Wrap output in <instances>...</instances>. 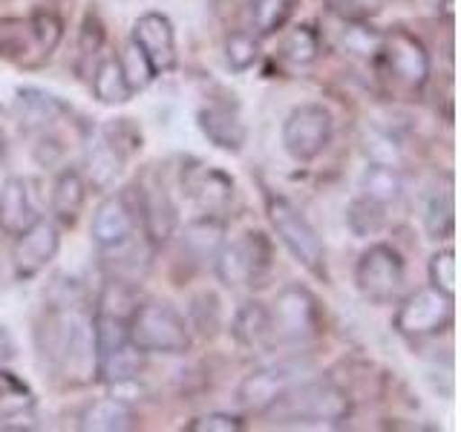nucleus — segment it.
<instances>
[{
	"label": "nucleus",
	"instance_id": "f257e3e1",
	"mask_svg": "<svg viewBox=\"0 0 461 432\" xmlns=\"http://www.w3.org/2000/svg\"><path fill=\"white\" fill-rule=\"evenodd\" d=\"M38 349L47 357V364L64 374L72 383H90L98 372L93 320L81 306H50L43 314V323L35 331Z\"/></svg>",
	"mask_w": 461,
	"mask_h": 432
},
{
	"label": "nucleus",
	"instance_id": "f03ea898",
	"mask_svg": "<svg viewBox=\"0 0 461 432\" xmlns=\"http://www.w3.org/2000/svg\"><path fill=\"white\" fill-rule=\"evenodd\" d=\"M280 424L300 427H335L352 415V400L331 381H297L268 410Z\"/></svg>",
	"mask_w": 461,
	"mask_h": 432
},
{
	"label": "nucleus",
	"instance_id": "7ed1b4c3",
	"mask_svg": "<svg viewBox=\"0 0 461 432\" xmlns=\"http://www.w3.org/2000/svg\"><path fill=\"white\" fill-rule=\"evenodd\" d=\"M64 35V23L55 12L38 9L29 18L0 21V58L14 64L38 67L50 61Z\"/></svg>",
	"mask_w": 461,
	"mask_h": 432
},
{
	"label": "nucleus",
	"instance_id": "20e7f679",
	"mask_svg": "<svg viewBox=\"0 0 461 432\" xmlns=\"http://www.w3.org/2000/svg\"><path fill=\"white\" fill-rule=\"evenodd\" d=\"M130 340L141 352H158V355H185L191 349V326L185 317L162 300H148L133 309L127 320Z\"/></svg>",
	"mask_w": 461,
	"mask_h": 432
},
{
	"label": "nucleus",
	"instance_id": "39448f33",
	"mask_svg": "<svg viewBox=\"0 0 461 432\" xmlns=\"http://www.w3.org/2000/svg\"><path fill=\"white\" fill-rule=\"evenodd\" d=\"M266 213L268 222L274 228V234L280 237V242L288 248L297 263L306 268L314 277L326 280V245L321 239V234L314 230V225L303 216V211L297 205H292L285 196L268 194L266 196Z\"/></svg>",
	"mask_w": 461,
	"mask_h": 432
},
{
	"label": "nucleus",
	"instance_id": "423d86ee",
	"mask_svg": "<svg viewBox=\"0 0 461 432\" xmlns=\"http://www.w3.org/2000/svg\"><path fill=\"white\" fill-rule=\"evenodd\" d=\"M323 331V309L306 285H285L268 309V343L303 346Z\"/></svg>",
	"mask_w": 461,
	"mask_h": 432
},
{
	"label": "nucleus",
	"instance_id": "0eeeda50",
	"mask_svg": "<svg viewBox=\"0 0 461 432\" xmlns=\"http://www.w3.org/2000/svg\"><path fill=\"white\" fill-rule=\"evenodd\" d=\"M274 266L271 239L263 230H249L234 242H225L213 259V271L222 285L242 288V285H263Z\"/></svg>",
	"mask_w": 461,
	"mask_h": 432
},
{
	"label": "nucleus",
	"instance_id": "6e6552de",
	"mask_svg": "<svg viewBox=\"0 0 461 432\" xmlns=\"http://www.w3.org/2000/svg\"><path fill=\"white\" fill-rule=\"evenodd\" d=\"M456 320V297L438 288H418L395 311V331L401 338L424 340L447 331Z\"/></svg>",
	"mask_w": 461,
	"mask_h": 432
},
{
	"label": "nucleus",
	"instance_id": "1a4fd4ad",
	"mask_svg": "<svg viewBox=\"0 0 461 432\" xmlns=\"http://www.w3.org/2000/svg\"><path fill=\"white\" fill-rule=\"evenodd\" d=\"M403 277H407L403 256L389 242L369 245L355 266L357 292L364 294L369 302H375V306H386V302H393L401 294Z\"/></svg>",
	"mask_w": 461,
	"mask_h": 432
},
{
	"label": "nucleus",
	"instance_id": "9d476101",
	"mask_svg": "<svg viewBox=\"0 0 461 432\" xmlns=\"http://www.w3.org/2000/svg\"><path fill=\"white\" fill-rule=\"evenodd\" d=\"M331 112L323 104H300L283 122V148L294 162H312L331 141Z\"/></svg>",
	"mask_w": 461,
	"mask_h": 432
},
{
	"label": "nucleus",
	"instance_id": "9b49d317",
	"mask_svg": "<svg viewBox=\"0 0 461 432\" xmlns=\"http://www.w3.org/2000/svg\"><path fill=\"white\" fill-rule=\"evenodd\" d=\"M386 72L407 90H421L429 78V52L407 29H389L381 38V52Z\"/></svg>",
	"mask_w": 461,
	"mask_h": 432
},
{
	"label": "nucleus",
	"instance_id": "f8f14e48",
	"mask_svg": "<svg viewBox=\"0 0 461 432\" xmlns=\"http://www.w3.org/2000/svg\"><path fill=\"white\" fill-rule=\"evenodd\" d=\"M61 248V234L52 220L47 216H35L21 234H14V248H12V268L18 280H32L47 268L58 256Z\"/></svg>",
	"mask_w": 461,
	"mask_h": 432
},
{
	"label": "nucleus",
	"instance_id": "ddd939ff",
	"mask_svg": "<svg viewBox=\"0 0 461 432\" xmlns=\"http://www.w3.org/2000/svg\"><path fill=\"white\" fill-rule=\"evenodd\" d=\"M300 378H303L300 360H280V364H271L245 374V381L237 389V400L249 412H268L285 389L294 386Z\"/></svg>",
	"mask_w": 461,
	"mask_h": 432
},
{
	"label": "nucleus",
	"instance_id": "4468645a",
	"mask_svg": "<svg viewBox=\"0 0 461 432\" xmlns=\"http://www.w3.org/2000/svg\"><path fill=\"white\" fill-rule=\"evenodd\" d=\"M182 191L202 213L220 216L234 199V179L220 167L191 162L182 167Z\"/></svg>",
	"mask_w": 461,
	"mask_h": 432
},
{
	"label": "nucleus",
	"instance_id": "2eb2a0df",
	"mask_svg": "<svg viewBox=\"0 0 461 432\" xmlns=\"http://www.w3.org/2000/svg\"><path fill=\"white\" fill-rule=\"evenodd\" d=\"M130 40L141 50V55L148 58L156 76L170 72L176 67V32L167 14L162 12H144L133 21V32Z\"/></svg>",
	"mask_w": 461,
	"mask_h": 432
},
{
	"label": "nucleus",
	"instance_id": "dca6fc26",
	"mask_svg": "<svg viewBox=\"0 0 461 432\" xmlns=\"http://www.w3.org/2000/svg\"><path fill=\"white\" fill-rule=\"evenodd\" d=\"M136 225H139V220H136L133 205H130V196L110 194L107 199H101V205L95 208L93 242L101 251H113L136 237Z\"/></svg>",
	"mask_w": 461,
	"mask_h": 432
},
{
	"label": "nucleus",
	"instance_id": "f3484780",
	"mask_svg": "<svg viewBox=\"0 0 461 432\" xmlns=\"http://www.w3.org/2000/svg\"><path fill=\"white\" fill-rule=\"evenodd\" d=\"M133 187L139 191L136 194L139 199H136V205H133V199H130V205H133V211H136V220H141L144 237H148L153 245L167 242V237L173 234V228H176V208L170 205L165 187L162 184H148V182H139Z\"/></svg>",
	"mask_w": 461,
	"mask_h": 432
},
{
	"label": "nucleus",
	"instance_id": "a211bd4d",
	"mask_svg": "<svg viewBox=\"0 0 461 432\" xmlns=\"http://www.w3.org/2000/svg\"><path fill=\"white\" fill-rule=\"evenodd\" d=\"M196 124L213 148L225 153H240L245 144V124L240 119L237 107L228 104H205L196 112Z\"/></svg>",
	"mask_w": 461,
	"mask_h": 432
},
{
	"label": "nucleus",
	"instance_id": "6ab92c4d",
	"mask_svg": "<svg viewBox=\"0 0 461 432\" xmlns=\"http://www.w3.org/2000/svg\"><path fill=\"white\" fill-rule=\"evenodd\" d=\"M225 245V225L220 216L202 213L199 220L185 225L182 234V251L194 266H213L216 254Z\"/></svg>",
	"mask_w": 461,
	"mask_h": 432
},
{
	"label": "nucleus",
	"instance_id": "aec40b11",
	"mask_svg": "<svg viewBox=\"0 0 461 432\" xmlns=\"http://www.w3.org/2000/svg\"><path fill=\"white\" fill-rule=\"evenodd\" d=\"M84 165H86V176H90V184L95 191H107V187L115 182V176L124 167L122 153L107 141V136L101 133V127L90 130L84 141Z\"/></svg>",
	"mask_w": 461,
	"mask_h": 432
},
{
	"label": "nucleus",
	"instance_id": "412c9836",
	"mask_svg": "<svg viewBox=\"0 0 461 432\" xmlns=\"http://www.w3.org/2000/svg\"><path fill=\"white\" fill-rule=\"evenodd\" d=\"M139 418L127 400L119 398H104L86 403L84 412L78 415V429L84 432H127L136 429Z\"/></svg>",
	"mask_w": 461,
	"mask_h": 432
},
{
	"label": "nucleus",
	"instance_id": "4be33fe9",
	"mask_svg": "<svg viewBox=\"0 0 461 432\" xmlns=\"http://www.w3.org/2000/svg\"><path fill=\"white\" fill-rule=\"evenodd\" d=\"M32 194H29V182L21 176H9L0 187V230L9 237L21 234V230L35 220Z\"/></svg>",
	"mask_w": 461,
	"mask_h": 432
},
{
	"label": "nucleus",
	"instance_id": "5701e85b",
	"mask_svg": "<svg viewBox=\"0 0 461 432\" xmlns=\"http://www.w3.org/2000/svg\"><path fill=\"white\" fill-rule=\"evenodd\" d=\"M84 199H86V182L81 176V170L78 167H61L58 170V176L52 182V199H50V205H52V216L61 225H76L78 222V213L84 208Z\"/></svg>",
	"mask_w": 461,
	"mask_h": 432
},
{
	"label": "nucleus",
	"instance_id": "b1692460",
	"mask_svg": "<svg viewBox=\"0 0 461 432\" xmlns=\"http://www.w3.org/2000/svg\"><path fill=\"white\" fill-rule=\"evenodd\" d=\"M18 107H21V122L26 124V130H47L50 124L61 119V115L69 112V107L61 98L52 93L35 90V86L18 90Z\"/></svg>",
	"mask_w": 461,
	"mask_h": 432
},
{
	"label": "nucleus",
	"instance_id": "393cba45",
	"mask_svg": "<svg viewBox=\"0 0 461 432\" xmlns=\"http://www.w3.org/2000/svg\"><path fill=\"white\" fill-rule=\"evenodd\" d=\"M230 335H234V340L245 346V349L268 343V309L259 300H245L234 311Z\"/></svg>",
	"mask_w": 461,
	"mask_h": 432
},
{
	"label": "nucleus",
	"instance_id": "a878e982",
	"mask_svg": "<svg viewBox=\"0 0 461 432\" xmlns=\"http://www.w3.org/2000/svg\"><path fill=\"white\" fill-rule=\"evenodd\" d=\"M401 191H403V184L395 167L372 162L360 173V196L375 202V205H381V208L393 205V202L401 199Z\"/></svg>",
	"mask_w": 461,
	"mask_h": 432
},
{
	"label": "nucleus",
	"instance_id": "bb28decb",
	"mask_svg": "<svg viewBox=\"0 0 461 432\" xmlns=\"http://www.w3.org/2000/svg\"><path fill=\"white\" fill-rule=\"evenodd\" d=\"M144 355L133 340H127L119 349H113L110 355L98 357V372L95 378H101L104 383H119V381H133L144 369Z\"/></svg>",
	"mask_w": 461,
	"mask_h": 432
},
{
	"label": "nucleus",
	"instance_id": "cd10ccee",
	"mask_svg": "<svg viewBox=\"0 0 461 432\" xmlns=\"http://www.w3.org/2000/svg\"><path fill=\"white\" fill-rule=\"evenodd\" d=\"M93 93L101 104H127L130 98H133V90H130V84L122 72V64L119 58H104V61H98L95 69H93Z\"/></svg>",
	"mask_w": 461,
	"mask_h": 432
},
{
	"label": "nucleus",
	"instance_id": "c85d7f7f",
	"mask_svg": "<svg viewBox=\"0 0 461 432\" xmlns=\"http://www.w3.org/2000/svg\"><path fill=\"white\" fill-rule=\"evenodd\" d=\"M424 230L429 239H450L456 230V205H453V191H432L427 205H424Z\"/></svg>",
	"mask_w": 461,
	"mask_h": 432
},
{
	"label": "nucleus",
	"instance_id": "c756f323",
	"mask_svg": "<svg viewBox=\"0 0 461 432\" xmlns=\"http://www.w3.org/2000/svg\"><path fill=\"white\" fill-rule=\"evenodd\" d=\"M321 55V35H317L314 26H294L280 43V58L294 67H309L317 61Z\"/></svg>",
	"mask_w": 461,
	"mask_h": 432
},
{
	"label": "nucleus",
	"instance_id": "7c9ffc66",
	"mask_svg": "<svg viewBox=\"0 0 461 432\" xmlns=\"http://www.w3.org/2000/svg\"><path fill=\"white\" fill-rule=\"evenodd\" d=\"M254 9V29H257V35H274V32H280V29L288 23V18L294 14L297 4L300 0H251Z\"/></svg>",
	"mask_w": 461,
	"mask_h": 432
},
{
	"label": "nucleus",
	"instance_id": "2f4dec72",
	"mask_svg": "<svg viewBox=\"0 0 461 432\" xmlns=\"http://www.w3.org/2000/svg\"><path fill=\"white\" fill-rule=\"evenodd\" d=\"M381 32H375V29L366 23V21H346V29L340 35V47L346 52H352L357 58H378L381 52Z\"/></svg>",
	"mask_w": 461,
	"mask_h": 432
},
{
	"label": "nucleus",
	"instance_id": "473e14b6",
	"mask_svg": "<svg viewBox=\"0 0 461 432\" xmlns=\"http://www.w3.org/2000/svg\"><path fill=\"white\" fill-rule=\"evenodd\" d=\"M191 328H196L202 338H213L216 328H220V317H222V309H220V297L213 292H202L191 300Z\"/></svg>",
	"mask_w": 461,
	"mask_h": 432
},
{
	"label": "nucleus",
	"instance_id": "72a5a7b5",
	"mask_svg": "<svg viewBox=\"0 0 461 432\" xmlns=\"http://www.w3.org/2000/svg\"><path fill=\"white\" fill-rule=\"evenodd\" d=\"M346 225H349V230L355 237L378 234V230L384 228V208L364 199V196H357L349 205V211H346Z\"/></svg>",
	"mask_w": 461,
	"mask_h": 432
},
{
	"label": "nucleus",
	"instance_id": "f704fd0d",
	"mask_svg": "<svg viewBox=\"0 0 461 432\" xmlns=\"http://www.w3.org/2000/svg\"><path fill=\"white\" fill-rule=\"evenodd\" d=\"M119 64H122V72H124V78H127L130 90H133V93L144 90V86H150V81L156 78L150 61L141 55V50L136 47L133 40H130L124 47V52L119 55Z\"/></svg>",
	"mask_w": 461,
	"mask_h": 432
},
{
	"label": "nucleus",
	"instance_id": "c9c22d12",
	"mask_svg": "<svg viewBox=\"0 0 461 432\" xmlns=\"http://www.w3.org/2000/svg\"><path fill=\"white\" fill-rule=\"evenodd\" d=\"M259 58V40L251 32H234L225 40V61L234 72H249Z\"/></svg>",
	"mask_w": 461,
	"mask_h": 432
},
{
	"label": "nucleus",
	"instance_id": "e433bc0d",
	"mask_svg": "<svg viewBox=\"0 0 461 432\" xmlns=\"http://www.w3.org/2000/svg\"><path fill=\"white\" fill-rule=\"evenodd\" d=\"M101 133H104L113 148L122 153L124 162L133 153L141 150V130L133 122H130V119H115V122H110L107 127H101Z\"/></svg>",
	"mask_w": 461,
	"mask_h": 432
},
{
	"label": "nucleus",
	"instance_id": "4c0bfd02",
	"mask_svg": "<svg viewBox=\"0 0 461 432\" xmlns=\"http://www.w3.org/2000/svg\"><path fill=\"white\" fill-rule=\"evenodd\" d=\"M429 285L438 288V292L456 297V251L453 248H444L436 251L429 256Z\"/></svg>",
	"mask_w": 461,
	"mask_h": 432
},
{
	"label": "nucleus",
	"instance_id": "58836bf2",
	"mask_svg": "<svg viewBox=\"0 0 461 432\" xmlns=\"http://www.w3.org/2000/svg\"><path fill=\"white\" fill-rule=\"evenodd\" d=\"M104 23H101V18L95 12H86L84 14V23H81V38H78V55L81 61H93V58H98L101 47H104Z\"/></svg>",
	"mask_w": 461,
	"mask_h": 432
},
{
	"label": "nucleus",
	"instance_id": "ea45409f",
	"mask_svg": "<svg viewBox=\"0 0 461 432\" xmlns=\"http://www.w3.org/2000/svg\"><path fill=\"white\" fill-rule=\"evenodd\" d=\"M242 429H245L242 418L230 412H208L194 418L191 424H185V432H242Z\"/></svg>",
	"mask_w": 461,
	"mask_h": 432
},
{
	"label": "nucleus",
	"instance_id": "a19ab883",
	"mask_svg": "<svg viewBox=\"0 0 461 432\" xmlns=\"http://www.w3.org/2000/svg\"><path fill=\"white\" fill-rule=\"evenodd\" d=\"M366 153H369L372 162H381L389 167H398V162H401L398 141L389 133H381V130H375V133L366 136Z\"/></svg>",
	"mask_w": 461,
	"mask_h": 432
},
{
	"label": "nucleus",
	"instance_id": "79ce46f5",
	"mask_svg": "<svg viewBox=\"0 0 461 432\" xmlns=\"http://www.w3.org/2000/svg\"><path fill=\"white\" fill-rule=\"evenodd\" d=\"M329 4L343 21H369L381 9V0H329Z\"/></svg>",
	"mask_w": 461,
	"mask_h": 432
},
{
	"label": "nucleus",
	"instance_id": "37998d69",
	"mask_svg": "<svg viewBox=\"0 0 461 432\" xmlns=\"http://www.w3.org/2000/svg\"><path fill=\"white\" fill-rule=\"evenodd\" d=\"M12 360H14V340L9 331L0 326V369H9Z\"/></svg>",
	"mask_w": 461,
	"mask_h": 432
},
{
	"label": "nucleus",
	"instance_id": "c03bdc74",
	"mask_svg": "<svg viewBox=\"0 0 461 432\" xmlns=\"http://www.w3.org/2000/svg\"><path fill=\"white\" fill-rule=\"evenodd\" d=\"M6 158V136H4V130H0V162Z\"/></svg>",
	"mask_w": 461,
	"mask_h": 432
},
{
	"label": "nucleus",
	"instance_id": "a18cd8bd",
	"mask_svg": "<svg viewBox=\"0 0 461 432\" xmlns=\"http://www.w3.org/2000/svg\"><path fill=\"white\" fill-rule=\"evenodd\" d=\"M237 4H251V0H237Z\"/></svg>",
	"mask_w": 461,
	"mask_h": 432
}]
</instances>
